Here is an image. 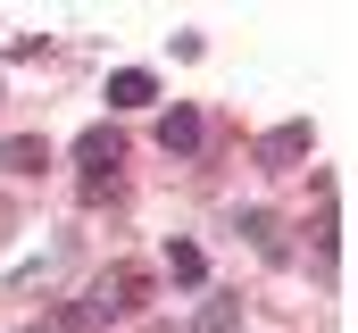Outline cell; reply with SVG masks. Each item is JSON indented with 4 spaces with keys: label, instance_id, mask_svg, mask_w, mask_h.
<instances>
[{
    "label": "cell",
    "instance_id": "1",
    "mask_svg": "<svg viewBox=\"0 0 358 333\" xmlns=\"http://www.w3.org/2000/svg\"><path fill=\"white\" fill-rule=\"evenodd\" d=\"M142 300H150V275H142V267H108L84 300L59 317V333H100V325H117V317H134Z\"/></svg>",
    "mask_w": 358,
    "mask_h": 333
},
{
    "label": "cell",
    "instance_id": "2",
    "mask_svg": "<svg viewBox=\"0 0 358 333\" xmlns=\"http://www.w3.org/2000/svg\"><path fill=\"white\" fill-rule=\"evenodd\" d=\"M308 142H317V125H308V117H292V125H275L267 142H259V166H267V175H283V166L308 159Z\"/></svg>",
    "mask_w": 358,
    "mask_h": 333
},
{
    "label": "cell",
    "instance_id": "3",
    "mask_svg": "<svg viewBox=\"0 0 358 333\" xmlns=\"http://www.w3.org/2000/svg\"><path fill=\"white\" fill-rule=\"evenodd\" d=\"M159 150H167V159H192V150H200V108H167V117H159Z\"/></svg>",
    "mask_w": 358,
    "mask_h": 333
},
{
    "label": "cell",
    "instance_id": "4",
    "mask_svg": "<svg viewBox=\"0 0 358 333\" xmlns=\"http://www.w3.org/2000/svg\"><path fill=\"white\" fill-rule=\"evenodd\" d=\"M150 100H159V83L142 76V67H117L108 76V108H150Z\"/></svg>",
    "mask_w": 358,
    "mask_h": 333
},
{
    "label": "cell",
    "instance_id": "5",
    "mask_svg": "<svg viewBox=\"0 0 358 333\" xmlns=\"http://www.w3.org/2000/svg\"><path fill=\"white\" fill-rule=\"evenodd\" d=\"M0 166H17V175H42V166H50V142H42V134H8Z\"/></svg>",
    "mask_w": 358,
    "mask_h": 333
},
{
    "label": "cell",
    "instance_id": "6",
    "mask_svg": "<svg viewBox=\"0 0 358 333\" xmlns=\"http://www.w3.org/2000/svg\"><path fill=\"white\" fill-rule=\"evenodd\" d=\"M234 325H242V300H234V292H217V300L200 309V325H192V333H234Z\"/></svg>",
    "mask_w": 358,
    "mask_h": 333
},
{
    "label": "cell",
    "instance_id": "7",
    "mask_svg": "<svg viewBox=\"0 0 358 333\" xmlns=\"http://www.w3.org/2000/svg\"><path fill=\"white\" fill-rule=\"evenodd\" d=\"M167 275H176V283H200V275H208L200 242H176V250H167Z\"/></svg>",
    "mask_w": 358,
    "mask_h": 333
},
{
    "label": "cell",
    "instance_id": "8",
    "mask_svg": "<svg viewBox=\"0 0 358 333\" xmlns=\"http://www.w3.org/2000/svg\"><path fill=\"white\" fill-rule=\"evenodd\" d=\"M242 234L267 250V258H283V234H275V217H267V208H250V217H242Z\"/></svg>",
    "mask_w": 358,
    "mask_h": 333
},
{
    "label": "cell",
    "instance_id": "9",
    "mask_svg": "<svg viewBox=\"0 0 358 333\" xmlns=\"http://www.w3.org/2000/svg\"><path fill=\"white\" fill-rule=\"evenodd\" d=\"M0 217H8V208H0Z\"/></svg>",
    "mask_w": 358,
    "mask_h": 333
}]
</instances>
